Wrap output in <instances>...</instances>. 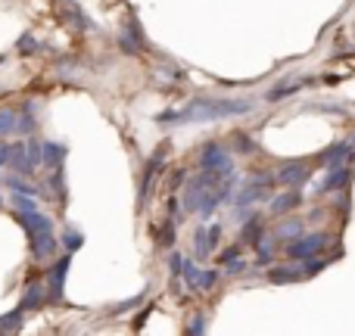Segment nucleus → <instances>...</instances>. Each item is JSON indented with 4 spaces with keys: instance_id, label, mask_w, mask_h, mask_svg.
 Instances as JSON below:
<instances>
[{
    "instance_id": "6",
    "label": "nucleus",
    "mask_w": 355,
    "mask_h": 336,
    "mask_svg": "<svg viewBox=\"0 0 355 336\" xmlns=\"http://www.w3.org/2000/svg\"><path fill=\"white\" fill-rule=\"evenodd\" d=\"M181 274H184V281H187V287L196 290V293H209V290L218 283V274H215V271H202L200 265L187 262V258H184V271H181Z\"/></svg>"
},
{
    "instance_id": "4",
    "label": "nucleus",
    "mask_w": 355,
    "mask_h": 336,
    "mask_svg": "<svg viewBox=\"0 0 355 336\" xmlns=\"http://www.w3.org/2000/svg\"><path fill=\"white\" fill-rule=\"evenodd\" d=\"M327 233H300V237H293V240H287V256L290 258H296V262H309V258H315L321 249L327 246Z\"/></svg>"
},
{
    "instance_id": "17",
    "label": "nucleus",
    "mask_w": 355,
    "mask_h": 336,
    "mask_svg": "<svg viewBox=\"0 0 355 336\" xmlns=\"http://www.w3.org/2000/svg\"><path fill=\"white\" fill-rule=\"evenodd\" d=\"M215 252V243H212V237H209V227H196V233H193V256H196V262H206L209 256Z\"/></svg>"
},
{
    "instance_id": "32",
    "label": "nucleus",
    "mask_w": 355,
    "mask_h": 336,
    "mask_svg": "<svg viewBox=\"0 0 355 336\" xmlns=\"http://www.w3.org/2000/svg\"><path fill=\"white\" fill-rule=\"evenodd\" d=\"M181 181H184V171H178V175L172 177V190H178V187H181Z\"/></svg>"
},
{
    "instance_id": "33",
    "label": "nucleus",
    "mask_w": 355,
    "mask_h": 336,
    "mask_svg": "<svg viewBox=\"0 0 355 336\" xmlns=\"http://www.w3.org/2000/svg\"><path fill=\"white\" fill-rule=\"evenodd\" d=\"M349 147H352V150H355V134H352V137H349Z\"/></svg>"
},
{
    "instance_id": "31",
    "label": "nucleus",
    "mask_w": 355,
    "mask_h": 336,
    "mask_svg": "<svg viewBox=\"0 0 355 336\" xmlns=\"http://www.w3.org/2000/svg\"><path fill=\"white\" fill-rule=\"evenodd\" d=\"M10 150H12V143L0 141V168H6V166H10Z\"/></svg>"
},
{
    "instance_id": "20",
    "label": "nucleus",
    "mask_w": 355,
    "mask_h": 336,
    "mask_svg": "<svg viewBox=\"0 0 355 336\" xmlns=\"http://www.w3.org/2000/svg\"><path fill=\"white\" fill-rule=\"evenodd\" d=\"M302 85H312V81H281V85H275L268 91V100H287L290 94H296V87H302Z\"/></svg>"
},
{
    "instance_id": "30",
    "label": "nucleus",
    "mask_w": 355,
    "mask_h": 336,
    "mask_svg": "<svg viewBox=\"0 0 355 336\" xmlns=\"http://www.w3.org/2000/svg\"><path fill=\"white\" fill-rule=\"evenodd\" d=\"M168 268H172V274H181L184 271V256L181 252H172V256H168Z\"/></svg>"
},
{
    "instance_id": "18",
    "label": "nucleus",
    "mask_w": 355,
    "mask_h": 336,
    "mask_svg": "<svg viewBox=\"0 0 355 336\" xmlns=\"http://www.w3.org/2000/svg\"><path fill=\"white\" fill-rule=\"evenodd\" d=\"M243 224H246L243 227V243L246 246H259V243H262V215L252 212Z\"/></svg>"
},
{
    "instance_id": "3",
    "label": "nucleus",
    "mask_w": 355,
    "mask_h": 336,
    "mask_svg": "<svg viewBox=\"0 0 355 336\" xmlns=\"http://www.w3.org/2000/svg\"><path fill=\"white\" fill-rule=\"evenodd\" d=\"M200 168L202 171H215V175L227 177L234 171V156L227 147H221V143H206L200 153Z\"/></svg>"
},
{
    "instance_id": "5",
    "label": "nucleus",
    "mask_w": 355,
    "mask_h": 336,
    "mask_svg": "<svg viewBox=\"0 0 355 336\" xmlns=\"http://www.w3.org/2000/svg\"><path fill=\"white\" fill-rule=\"evenodd\" d=\"M69 265H72V258L62 256V258H56L53 268H50V277H47V299L50 302H62V296H66Z\"/></svg>"
},
{
    "instance_id": "25",
    "label": "nucleus",
    "mask_w": 355,
    "mask_h": 336,
    "mask_svg": "<svg viewBox=\"0 0 355 336\" xmlns=\"http://www.w3.org/2000/svg\"><path fill=\"white\" fill-rule=\"evenodd\" d=\"M62 246H66L69 252L81 249V246H85V233H81V231H75V227H69V231L62 233Z\"/></svg>"
},
{
    "instance_id": "9",
    "label": "nucleus",
    "mask_w": 355,
    "mask_h": 336,
    "mask_svg": "<svg viewBox=\"0 0 355 336\" xmlns=\"http://www.w3.org/2000/svg\"><path fill=\"white\" fill-rule=\"evenodd\" d=\"M275 184V177L271 175H256L250 184L243 187V193L237 196V202L240 206H250V202H256V200H265L268 196V187Z\"/></svg>"
},
{
    "instance_id": "22",
    "label": "nucleus",
    "mask_w": 355,
    "mask_h": 336,
    "mask_svg": "<svg viewBox=\"0 0 355 336\" xmlns=\"http://www.w3.org/2000/svg\"><path fill=\"white\" fill-rule=\"evenodd\" d=\"M16 118H19V112L0 109V141H6L10 134H16Z\"/></svg>"
},
{
    "instance_id": "15",
    "label": "nucleus",
    "mask_w": 355,
    "mask_h": 336,
    "mask_svg": "<svg viewBox=\"0 0 355 336\" xmlns=\"http://www.w3.org/2000/svg\"><path fill=\"white\" fill-rule=\"evenodd\" d=\"M268 281L271 283H300V281H306V268H300V265H277V268L268 271Z\"/></svg>"
},
{
    "instance_id": "11",
    "label": "nucleus",
    "mask_w": 355,
    "mask_h": 336,
    "mask_svg": "<svg viewBox=\"0 0 355 336\" xmlns=\"http://www.w3.org/2000/svg\"><path fill=\"white\" fill-rule=\"evenodd\" d=\"M119 44H122V50L125 53H131V56H141L144 53V47H147V41H144V31H141V25L131 19L128 22V28L122 31V37H119Z\"/></svg>"
},
{
    "instance_id": "10",
    "label": "nucleus",
    "mask_w": 355,
    "mask_h": 336,
    "mask_svg": "<svg viewBox=\"0 0 355 336\" xmlns=\"http://www.w3.org/2000/svg\"><path fill=\"white\" fill-rule=\"evenodd\" d=\"M352 177V166H340V168H327V177L318 184V196H327V193H337L349 184Z\"/></svg>"
},
{
    "instance_id": "29",
    "label": "nucleus",
    "mask_w": 355,
    "mask_h": 336,
    "mask_svg": "<svg viewBox=\"0 0 355 336\" xmlns=\"http://www.w3.org/2000/svg\"><path fill=\"white\" fill-rule=\"evenodd\" d=\"M16 47H19V53H37V50H41V47H37V41H35L31 35H22V37H19Z\"/></svg>"
},
{
    "instance_id": "26",
    "label": "nucleus",
    "mask_w": 355,
    "mask_h": 336,
    "mask_svg": "<svg viewBox=\"0 0 355 336\" xmlns=\"http://www.w3.org/2000/svg\"><path fill=\"white\" fill-rule=\"evenodd\" d=\"M12 206H16V212H35L37 200L28 196V193H12Z\"/></svg>"
},
{
    "instance_id": "8",
    "label": "nucleus",
    "mask_w": 355,
    "mask_h": 336,
    "mask_svg": "<svg viewBox=\"0 0 355 336\" xmlns=\"http://www.w3.org/2000/svg\"><path fill=\"white\" fill-rule=\"evenodd\" d=\"M352 162H355V150L349 147V141H340L321 153V168H340V166H352Z\"/></svg>"
},
{
    "instance_id": "27",
    "label": "nucleus",
    "mask_w": 355,
    "mask_h": 336,
    "mask_svg": "<svg viewBox=\"0 0 355 336\" xmlns=\"http://www.w3.org/2000/svg\"><path fill=\"white\" fill-rule=\"evenodd\" d=\"M234 150H237V153H252L256 141H252L250 134H243V131H237V134H234Z\"/></svg>"
},
{
    "instance_id": "1",
    "label": "nucleus",
    "mask_w": 355,
    "mask_h": 336,
    "mask_svg": "<svg viewBox=\"0 0 355 336\" xmlns=\"http://www.w3.org/2000/svg\"><path fill=\"white\" fill-rule=\"evenodd\" d=\"M252 112V100H215V97H196L184 109L162 112L159 125H190V122H215V118H231Z\"/></svg>"
},
{
    "instance_id": "28",
    "label": "nucleus",
    "mask_w": 355,
    "mask_h": 336,
    "mask_svg": "<svg viewBox=\"0 0 355 336\" xmlns=\"http://www.w3.org/2000/svg\"><path fill=\"white\" fill-rule=\"evenodd\" d=\"M209 330V318L202 312H196V318L187 324V333H206Z\"/></svg>"
},
{
    "instance_id": "14",
    "label": "nucleus",
    "mask_w": 355,
    "mask_h": 336,
    "mask_svg": "<svg viewBox=\"0 0 355 336\" xmlns=\"http://www.w3.org/2000/svg\"><path fill=\"white\" fill-rule=\"evenodd\" d=\"M302 206V190H287V193H277L275 200H271V215H277V218H281V215H290L293 212V209H300Z\"/></svg>"
},
{
    "instance_id": "7",
    "label": "nucleus",
    "mask_w": 355,
    "mask_h": 336,
    "mask_svg": "<svg viewBox=\"0 0 355 336\" xmlns=\"http://www.w3.org/2000/svg\"><path fill=\"white\" fill-rule=\"evenodd\" d=\"M309 175H312V168L306 162H287V166L275 171V184H281V187H302L309 181Z\"/></svg>"
},
{
    "instance_id": "12",
    "label": "nucleus",
    "mask_w": 355,
    "mask_h": 336,
    "mask_svg": "<svg viewBox=\"0 0 355 336\" xmlns=\"http://www.w3.org/2000/svg\"><path fill=\"white\" fill-rule=\"evenodd\" d=\"M28 246H31V256H35L37 262H44V258H53L60 240H56L53 231H47V233H37V237H28Z\"/></svg>"
},
{
    "instance_id": "13",
    "label": "nucleus",
    "mask_w": 355,
    "mask_h": 336,
    "mask_svg": "<svg viewBox=\"0 0 355 336\" xmlns=\"http://www.w3.org/2000/svg\"><path fill=\"white\" fill-rule=\"evenodd\" d=\"M66 156H69V147H66V143H56V141H44V143H41V166H47L50 171H53V168H62Z\"/></svg>"
},
{
    "instance_id": "34",
    "label": "nucleus",
    "mask_w": 355,
    "mask_h": 336,
    "mask_svg": "<svg viewBox=\"0 0 355 336\" xmlns=\"http://www.w3.org/2000/svg\"><path fill=\"white\" fill-rule=\"evenodd\" d=\"M0 62H3V56H0Z\"/></svg>"
},
{
    "instance_id": "21",
    "label": "nucleus",
    "mask_w": 355,
    "mask_h": 336,
    "mask_svg": "<svg viewBox=\"0 0 355 336\" xmlns=\"http://www.w3.org/2000/svg\"><path fill=\"white\" fill-rule=\"evenodd\" d=\"M153 237L159 246H175V218H168L166 224L153 227Z\"/></svg>"
},
{
    "instance_id": "23",
    "label": "nucleus",
    "mask_w": 355,
    "mask_h": 336,
    "mask_svg": "<svg viewBox=\"0 0 355 336\" xmlns=\"http://www.w3.org/2000/svg\"><path fill=\"white\" fill-rule=\"evenodd\" d=\"M300 233H306V224H302V221H287V224H281L275 231V240H293V237H300Z\"/></svg>"
},
{
    "instance_id": "2",
    "label": "nucleus",
    "mask_w": 355,
    "mask_h": 336,
    "mask_svg": "<svg viewBox=\"0 0 355 336\" xmlns=\"http://www.w3.org/2000/svg\"><path fill=\"white\" fill-rule=\"evenodd\" d=\"M41 166V143L28 141V143H12L10 150V168L16 175H35V168Z\"/></svg>"
},
{
    "instance_id": "19",
    "label": "nucleus",
    "mask_w": 355,
    "mask_h": 336,
    "mask_svg": "<svg viewBox=\"0 0 355 336\" xmlns=\"http://www.w3.org/2000/svg\"><path fill=\"white\" fill-rule=\"evenodd\" d=\"M35 128H37V118H35V103H25L22 106V112H19V118H16V131L19 134H35Z\"/></svg>"
},
{
    "instance_id": "24",
    "label": "nucleus",
    "mask_w": 355,
    "mask_h": 336,
    "mask_svg": "<svg viewBox=\"0 0 355 336\" xmlns=\"http://www.w3.org/2000/svg\"><path fill=\"white\" fill-rule=\"evenodd\" d=\"M22 318H25L22 308H16V312H10L6 318H0V333H12V330H19V327H22Z\"/></svg>"
},
{
    "instance_id": "16",
    "label": "nucleus",
    "mask_w": 355,
    "mask_h": 336,
    "mask_svg": "<svg viewBox=\"0 0 355 336\" xmlns=\"http://www.w3.org/2000/svg\"><path fill=\"white\" fill-rule=\"evenodd\" d=\"M44 302H47V287L37 281H31L28 287H25V296H22V312H35V308H41Z\"/></svg>"
}]
</instances>
